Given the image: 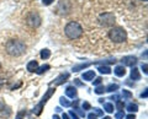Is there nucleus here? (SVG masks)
I'll use <instances>...</instances> for the list:
<instances>
[{"label":"nucleus","instance_id":"16","mask_svg":"<svg viewBox=\"0 0 148 119\" xmlns=\"http://www.w3.org/2000/svg\"><path fill=\"white\" fill-rule=\"evenodd\" d=\"M49 68H51V66L48 65V64H46V65H42V66H38V68L36 69V72H37L38 75H41V74H43L45 71H47Z\"/></svg>","mask_w":148,"mask_h":119},{"label":"nucleus","instance_id":"10","mask_svg":"<svg viewBox=\"0 0 148 119\" xmlns=\"http://www.w3.org/2000/svg\"><path fill=\"white\" fill-rule=\"evenodd\" d=\"M83 77V80H85V81H91V80H94V77H95V71L94 70H88L86 72H84V74L82 75Z\"/></svg>","mask_w":148,"mask_h":119},{"label":"nucleus","instance_id":"25","mask_svg":"<svg viewBox=\"0 0 148 119\" xmlns=\"http://www.w3.org/2000/svg\"><path fill=\"white\" fill-rule=\"evenodd\" d=\"M94 114H95L96 117H101V116H103V114H104V112L101 111L100 108H94Z\"/></svg>","mask_w":148,"mask_h":119},{"label":"nucleus","instance_id":"38","mask_svg":"<svg viewBox=\"0 0 148 119\" xmlns=\"http://www.w3.org/2000/svg\"><path fill=\"white\" fill-rule=\"evenodd\" d=\"M126 119H136V117H135V114H128Z\"/></svg>","mask_w":148,"mask_h":119},{"label":"nucleus","instance_id":"3","mask_svg":"<svg viewBox=\"0 0 148 119\" xmlns=\"http://www.w3.org/2000/svg\"><path fill=\"white\" fill-rule=\"evenodd\" d=\"M109 38L115 43H122L127 39V33L121 27H112L109 31Z\"/></svg>","mask_w":148,"mask_h":119},{"label":"nucleus","instance_id":"14","mask_svg":"<svg viewBox=\"0 0 148 119\" xmlns=\"http://www.w3.org/2000/svg\"><path fill=\"white\" fill-rule=\"evenodd\" d=\"M141 79V74H140V70L137 69V68H133V69L131 70V80H140Z\"/></svg>","mask_w":148,"mask_h":119},{"label":"nucleus","instance_id":"35","mask_svg":"<svg viewBox=\"0 0 148 119\" xmlns=\"http://www.w3.org/2000/svg\"><path fill=\"white\" fill-rule=\"evenodd\" d=\"M74 82H75L77 86H83V82H82L79 79H74Z\"/></svg>","mask_w":148,"mask_h":119},{"label":"nucleus","instance_id":"7","mask_svg":"<svg viewBox=\"0 0 148 119\" xmlns=\"http://www.w3.org/2000/svg\"><path fill=\"white\" fill-rule=\"evenodd\" d=\"M121 62L123 65H126V66H133V65H136V63H137V58L133 55H127V57H123Z\"/></svg>","mask_w":148,"mask_h":119},{"label":"nucleus","instance_id":"28","mask_svg":"<svg viewBox=\"0 0 148 119\" xmlns=\"http://www.w3.org/2000/svg\"><path fill=\"white\" fill-rule=\"evenodd\" d=\"M68 116H71V117H72V119H79V117H78V114H77L75 112H74V111H71V112H69Z\"/></svg>","mask_w":148,"mask_h":119},{"label":"nucleus","instance_id":"12","mask_svg":"<svg viewBox=\"0 0 148 119\" xmlns=\"http://www.w3.org/2000/svg\"><path fill=\"white\" fill-rule=\"evenodd\" d=\"M66 95L68 96V97L74 98L77 96V89L74 87V86H68V87L66 89Z\"/></svg>","mask_w":148,"mask_h":119},{"label":"nucleus","instance_id":"13","mask_svg":"<svg viewBox=\"0 0 148 119\" xmlns=\"http://www.w3.org/2000/svg\"><path fill=\"white\" fill-rule=\"evenodd\" d=\"M38 68V63H37L36 60H31L29 64H27V66H26V69L29 70L30 72H34L36 71V69Z\"/></svg>","mask_w":148,"mask_h":119},{"label":"nucleus","instance_id":"29","mask_svg":"<svg viewBox=\"0 0 148 119\" xmlns=\"http://www.w3.org/2000/svg\"><path fill=\"white\" fill-rule=\"evenodd\" d=\"M101 82H103V79H101V77H96V79L94 80V85L95 86H99Z\"/></svg>","mask_w":148,"mask_h":119},{"label":"nucleus","instance_id":"34","mask_svg":"<svg viewBox=\"0 0 148 119\" xmlns=\"http://www.w3.org/2000/svg\"><path fill=\"white\" fill-rule=\"evenodd\" d=\"M83 108H84V109H90L91 107H90V104L88 102H84V103H83Z\"/></svg>","mask_w":148,"mask_h":119},{"label":"nucleus","instance_id":"17","mask_svg":"<svg viewBox=\"0 0 148 119\" xmlns=\"http://www.w3.org/2000/svg\"><path fill=\"white\" fill-rule=\"evenodd\" d=\"M90 65V63H85V64H79V65H75L73 68V71H75V72H78V71H80L82 69H85V68H88Z\"/></svg>","mask_w":148,"mask_h":119},{"label":"nucleus","instance_id":"9","mask_svg":"<svg viewBox=\"0 0 148 119\" xmlns=\"http://www.w3.org/2000/svg\"><path fill=\"white\" fill-rule=\"evenodd\" d=\"M0 117H3V118H8L9 116L11 114V111H10V108H9L8 106H4V104H0Z\"/></svg>","mask_w":148,"mask_h":119},{"label":"nucleus","instance_id":"23","mask_svg":"<svg viewBox=\"0 0 148 119\" xmlns=\"http://www.w3.org/2000/svg\"><path fill=\"white\" fill-rule=\"evenodd\" d=\"M104 92H105V87H104V86H98V87L95 89V93H98V95H101Z\"/></svg>","mask_w":148,"mask_h":119},{"label":"nucleus","instance_id":"24","mask_svg":"<svg viewBox=\"0 0 148 119\" xmlns=\"http://www.w3.org/2000/svg\"><path fill=\"white\" fill-rule=\"evenodd\" d=\"M122 96L125 98H131L132 97V93L130 92V91H127V90H122Z\"/></svg>","mask_w":148,"mask_h":119},{"label":"nucleus","instance_id":"30","mask_svg":"<svg viewBox=\"0 0 148 119\" xmlns=\"http://www.w3.org/2000/svg\"><path fill=\"white\" fill-rule=\"evenodd\" d=\"M24 116H26V112H25V111L18 112V113H17V117H16V119H22V117H24Z\"/></svg>","mask_w":148,"mask_h":119},{"label":"nucleus","instance_id":"27","mask_svg":"<svg viewBox=\"0 0 148 119\" xmlns=\"http://www.w3.org/2000/svg\"><path fill=\"white\" fill-rule=\"evenodd\" d=\"M123 106H125V104H123L122 101H117V103H116V107H117V109H120V111L122 112V108H123Z\"/></svg>","mask_w":148,"mask_h":119},{"label":"nucleus","instance_id":"21","mask_svg":"<svg viewBox=\"0 0 148 119\" xmlns=\"http://www.w3.org/2000/svg\"><path fill=\"white\" fill-rule=\"evenodd\" d=\"M104 109L108 113H112L114 112V104L112 103H104Z\"/></svg>","mask_w":148,"mask_h":119},{"label":"nucleus","instance_id":"18","mask_svg":"<svg viewBox=\"0 0 148 119\" xmlns=\"http://www.w3.org/2000/svg\"><path fill=\"white\" fill-rule=\"evenodd\" d=\"M51 57V50L49 49H42L41 50V58L42 59H48Z\"/></svg>","mask_w":148,"mask_h":119},{"label":"nucleus","instance_id":"4","mask_svg":"<svg viewBox=\"0 0 148 119\" xmlns=\"http://www.w3.org/2000/svg\"><path fill=\"white\" fill-rule=\"evenodd\" d=\"M54 89H48L47 90V92L45 93V96H43V98L41 99V102L37 104V106H35V108L32 109V113L35 114V116H40L41 113H42V109H43V106L46 104V102H47L48 101V98L51 97V96H52L53 93H54Z\"/></svg>","mask_w":148,"mask_h":119},{"label":"nucleus","instance_id":"20","mask_svg":"<svg viewBox=\"0 0 148 119\" xmlns=\"http://www.w3.org/2000/svg\"><path fill=\"white\" fill-rule=\"evenodd\" d=\"M127 111L128 112H137L138 111V106L136 103H130V104H127Z\"/></svg>","mask_w":148,"mask_h":119},{"label":"nucleus","instance_id":"8","mask_svg":"<svg viewBox=\"0 0 148 119\" xmlns=\"http://www.w3.org/2000/svg\"><path fill=\"white\" fill-rule=\"evenodd\" d=\"M68 77H69V72H63V74H61V75H59V76L57 77V79H56V80L52 82V84H54L56 86L63 85L64 82L67 81V79H68Z\"/></svg>","mask_w":148,"mask_h":119},{"label":"nucleus","instance_id":"5","mask_svg":"<svg viewBox=\"0 0 148 119\" xmlns=\"http://www.w3.org/2000/svg\"><path fill=\"white\" fill-rule=\"evenodd\" d=\"M99 22L101 26L104 27H110V26H114L115 24V15L112 12H104V14H100L99 16Z\"/></svg>","mask_w":148,"mask_h":119},{"label":"nucleus","instance_id":"36","mask_svg":"<svg viewBox=\"0 0 148 119\" xmlns=\"http://www.w3.org/2000/svg\"><path fill=\"white\" fill-rule=\"evenodd\" d=\"M88 119H96V116L94 113H90V114H88Z\"/></svg>","mask_w":148,"mask_h":119},{"label":"nucleus","instance_id":"43","mask_svg":"<svg viewBox=\"0 0 148 119\" xmlns=\"http://www.w3.org/2000/svg\"><path fill=\"white\" fill-rule=\"evenodd\" d=\"M104 119H111L110 117H104Z\"/></svg>","mask_w":148,"mask_h":119},{"label":"nucleus","instance_id":"2","mask_svg":"<svg viewBox=\"0 0 148 119\" xmlns=\"http://www.w3.org/2000/svg\"><path fill=\"white\" fill-rule=\"evenodd\" d=\"M64 33H66V36L68 38L77 39L83 34V27L78 24V22L71 21L66 25V27H64Z\"/></svg>","mask_w":148,"mask_h":119},{"label":"nucleus","instance_id":"11","mask_svg":"<svg viewBox=\"0 0 148 119\" xmlns=\"http://www.w3.org/2000/svg\"><path fill=\"white\" fill-rule=\"evenodd\" d=\"M114 72H115V75L116 76L122 77V76H125V74H126V69H125L123 65H117L116 68H115Z\"/></svg>","mask_w":148,"mask_h":119},{"label":"nucleus","instance_id":"44","mask_svg":"<svg viewBox=\"0 0 148 119\" xmlns=\"http://www.w3.org/2000/svg\"><path fill=\"white\" fill-rule=\"evenodd\" d=\"M0 69H1V63H0Z\"/></svg>","mask_w":148,"mask_h":119},{"label":"nucleus","instance_id":"42","mask_svg":"<svg viewBox=\"0 0 148 119\" xmlns=\"http://www.w3.org/2000/svg\"><path fill=\"white\" fill-rule=\"evenodd\" d=\"M56 111H57V112H61L62 109H61V107H57V108H56Z\"/></svg>","mask_w":148,"mask_h":119},{"label":"nucleus","instance_id":"22","mask_svg":"<svg viewBox=\"0 0 148 119\" xmlns=\"http://www.w3.org/2000/svg\"><path fill=\"white\" fill-rule=\"evenodd\" d=\"M59 102H61V104H62V106H64V107H71V102H69L68 99H66L64 97L59 98Z\"/></svg>","mask_w":148,"mask_h":119},{"label":"nucleus","instance_id":"39","mask_svg":"<svg viewBox=\"0 0 148 119\" xmlns=\"http://www.w3.org/2000/svg\"><path fill=\"white\" fill-rule=\"evenodd\" d=\"M110 99H114V101H119V96L117 95H115V96H111Z\"/></svg>","mask_w":148,"mask_h":119},{"label":"nucleus","instance_id":"6","mask_svg":"<svg viewBox=\"0 0 148 119\" xmlns=\"http://www.w3.org/2000/svg\"><path fill=\"white\" fill-rule=\"evenodd\" d=\"M27 24H29V26L34 27V28H36V27H38L41 25V17L37 12H31L29 16H27Z\"/></svg>","mask_w":148,"mask_h":119},{"label":"nucleus","instance_id":"37","mask_svg":"<svg viewBox=\"0 0 148 119\" xmlns=\"http://www.w3.org/2000/svg\"><path fill=\"white\" fill-rule=\"evenodd\" d=\"M142 70L145 74H147V64H142Z\"/></svg>","mask_w":148,"mask_h":119},{"label":"nucleus","instance_id":"33","mask_svg":"<svg viewBox=\"0 0 148 119\" xmlns=\"http://www.w3.org/2000/svg\"><path fill=\"white\" fill-rule=\"evenodd\" d=\"M147 96H148V91H147V89H146V90L141 93V97H142V98H147Z\"/></svg>","mask_w":148,"mask_h":119},{"label":"nucleus","instance_id":"26","mask_svg":"<svg viewBox=\"0 0 148 119\" xmlns=\"http://www.w3.org/2000/svg\"><path fill=\"white\" fill-rule=\"evenodd\" d=\"M115 118L116 119H123L125 118V113L123 112H117L116 114H115Z\"/></svg>","mask_w":148,"mask_h":119},{"label":"nucleus","instance_id":"45","mask_svg":"<svg viewBox=\"0 0 148 119\" xmlns=\"http://www.w3.org/2000/svg\"><path fill=\"white\" fill-rule=\"evenodd\" d=\"M141 1H147V0H141Z\"/></svg>","mask_w":148,"mask_h":119},{"label":"nucleus","instance_id":"15","mask_svg":"<svg viewBox=\"0 0 148 119\" xmlns=\"http://www.w3.org/2000/svg\"><path fill=\"white\" fill-rule=\"evenodd\" d=\"M98 70L100 71V74H106V75L111 74V69H110L109 66H106V65H100L98 68Z\"/></svg>","mask_w":148,"mask_h":119},{"label":"nucleus","instance_id":"31","mask_svg":"<svg viewBox=\"0 0 148 119\" xmlns=\"http://www.w3.org/2000/svg\"><path fill=\"white\" fill-rule=\"evenodd\" d=\"M74 109H75V113H78V114H79V116H82V117H84V112L80 111V109L78 108V107H74Z\"/></svg>","mask_w":148,"mask_h":119},{"label":"nucleus","instance_id":"1","mask_svg":"<svg viewBox=\"0 0 148 119\" xmlns=\"http://www.w3.org/2000/svg\"><path fill=\"white\" fill-rule=\"evenodd\" d=\"M5 49L8 54H10L11 57H20L25 53L26 44L20 39H10V41H8Z\"/></svg>","mask_w":148,"mask_h":119},{"label":"nucleus","instance_id":"32","mask_svg":"<svg viewBox=\"0 0 148 119\" xmlns=\"http://www.w3.org/2000/svg\"><path fill=\"white\" fill-rule=\"evenodd\" d=\"M54 1V0H42V3H43V5H51Z\"/></svg>","mask_w":148,"mask_h":119},{"label":"nucleus","instance_id":"19","mask_svg":"<svg viewBox=\"0 0 148 119\" xmlns=\"http://www.w3.org/2000/svg\"><path fill=\"white\" fill-rule=\"evenodd\" d=\"M116 90H119V85L117 84H111L105 89V91H109V92H115Z\"/></svg>","mask_w":148,"mask_h":119},{"label":"nucleus","instance_id":"40","mask_svg":"<svg viewBox=\"0 0 148 119\" xmlns=\"http://www.w3.org/2000/svg\"><path fill=\"white\" fill-rule=\"evenodd\" d=\"M62 119H71V118H69V116H68L67 113H63V116H62Z\"/></svg>","mask_w":148,"mask_h":119},{"label":"nucleus","instance_id":"41","mask_svg":"<svg viewBox=\"0 0 148 119\" xmlns=\"http://www.w3.org/2000/svg\"><path fill=\"white\" fill-rule=\"evenodd\" d=\"M52 119H61V118H59L58 116H57V114H54V116H53V118Z\"/></svg>","mask_w":148,"mask_h":119}]
</instances>
